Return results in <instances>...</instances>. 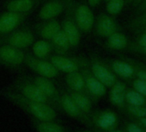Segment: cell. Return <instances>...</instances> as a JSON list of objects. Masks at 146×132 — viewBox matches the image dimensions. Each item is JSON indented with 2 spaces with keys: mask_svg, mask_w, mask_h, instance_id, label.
Segmentation results:
<instances>
[{
  "mask_svg": "<svg viewBox=\"0 0 146 132\" xmlns=\"http://www.w3.org/2000/svg\"><path fill=\"white\" fill-rule=\"evenodd\" d=\"M35 40L36 36L33 26L24 23L10 33L0 36V45H6L27 51V49L31 48Z\"/></svg>",
  "mask_w": 146,
  "mask_h": 132,
  "instance_id": "2",
  "label": "cell"
},
{
  "mask_svg": "<svg viewBox=\"0 0 146 132\" xmlns=\"http://www.w3.org/2000/svg\"><path fill=\"white\" fill-rule=\"evenodd\" d=\"M121 30L122 27L115 20L114 17L110 16L107 12H101L95 19L92 31L96 36L106 39L113 34Z\"/></svg>",
  "mask_w": 146,
  "mask_h": 132,
  "instance_id": "13",
  "label": "cell"
},
{
  "mask_svg": "<svg viewBox=\"0 0 146 132\" xmlns=\"http://www.w3.org/2000/svg\"><path fill=\"white\" fill-rule=\"evenodd\" d=\"M130 52H133V53H137L139 54H143L144 56H146V47H137L136 45H134L132 43V42H130L129 48L128 49Z\"/></svg>",
  "mask_w": 146,
  "mask_h": 132,
  "instance_id": "34",
  "label": "cell"
},
{
  "mask_svg": "<svg viewBox=\"0 0 146 132\" xmlns=\"http://www.w3.org/2000/svg\"><path fill=\"white\" fill-rule=\"evenodd\" d=\"M53 54L58 55H69L71 53L72 47L70 43V41L64 32L61 29L59 30L51 40H50Z\"/></svg>",
  "mask_w": 146,
  "mask_h": 132,
  "instance_id": "23",
  "label": "cell"
},
{
  "mask_svg": "<svg viewBox=\"0 0 146 132\" xmlns=\"http://www.w3.org/2000/svg\"><path fill=\"white\" fill-rule=\"evenodd\" d=\"M143 25H146V11L141 14H138V16L133 17L132 19H131L127 24H126V28L129 29L130 30L143 26Z\"/></svg>",
  "mask_w": 146,
  "mask_h": 132,
  "instance_id": "31",
  "label": "cell"
},
{
  "mask_svg": "<svg viewBox=\"0 0 146 132\" xmlns=\"http://www.w3.org/2000/svg\"><path fill=\"white\" fill-rule=\"evenodd\" d=\"M86 2L93 9V8L98 7L101 5V3L102 2V0H86Z\"/></svg>",
  "mask_w": 146,
  "mask_h": 132,
  "instance_id": "37",
  "label": "cell"
},
{
  "mask_svg": "<svg viewBox=\"0 0 146 132\" xmlns=\"http://www.w3.org/2000/svg\"><path fill=\"white\" fill-rule=\"evenodd\" d=\"M6 88L19 93L27 98L45 103L52 106L49 99L45 96L41 90L28 77L27 74H20Z\"/></svg>",
  "mask_w": 146,
  "mask_h": 132,
  "instance_id": "3",
  "label": "cell"
},
{
  "mask_svg": "<svg viewBox=\"0 0 146 132\" xmlns=\"http://www.w3.org/2000/svg\"><path fill=\"white\" fill-rule=\"evenodd\" d=\"M126 132H143V129L140 128L138 125L133 123H130L126 125Z\"/></svg>",
  "mask_w": 146,
  "mask_h": 132,
  "instance_id": "35",
  "label": "cell"
},
{
  "mask_svg": "<svg viewBox=\"0 0 146 132\" xmlns=\"http://www.w3.org/2000/svg\"><path fill=\"white\" fill-rule=\"evenodd\" d=\"M126 89V85L120 80H117L110 87L109 101L113 105H114L119 110H125V108L126 104L125 100V95Z\"/></svg>",
  "mask_w": 146,
  "mask_h": 132,
  "instance_id": "21",
  "label": "cell"
},
{
  "mask_svg": "<svg viewBox=\"0 0 146 132\" xmlns=\"http://www.w3.org/2000/svg\"><path fill=\"white\" fill-rule=\"evenodd\" d=\"M68 93L73 99V101L75 102V104L78 106V108L84 112L86 115L90 117L92 111H93V105L94 103L90 99V98L86 94L83 92H73L69 89H67Z\"/></svg>",
  "mask_w": 146,
  "mask_h": 132,
  "instance_id": "25",
  "label": "cell"
},
{
  "mask_svg": "<svg viewBox=\"0 0 146 132\" xmlns=\"http://www.w3.org/2000/svg\"><path fill=\"white\" fill-rule=\"evenodd\" d=\"M141 2H142V0H136V1H135L132 5H133V6H134V7H137V6Z\"/></svg>",
  "mask_w": 146,
  "mask_h": 132,
  "instance_id": "40",
  "label": "cell"
},
{
  "mask_svg": "<svg viewBox=\"0 0 146 132\" xmlns=\"http://www.w3.org/2000/svg\"><path fill=\"white\" fill-rule=\"evenodd\" d=\"M81 73L84 80L86 92L88 96L90 98L94 104L98 103V101L106 95L107 87L93 75L89 68L82 69Z\"/></svg>",
  "mask_w": 146,
  "mask_h": 132,
  "instance_id": "15",
  "label": "cell"
},
{
  "mask_svg": "<svg viewBox=\"0 0 146 132\" xmlns=\"http://www.w3.org/2000/svg\"><path fill=\"white\" fill-rule=\"evenodd\" d=\"M130 41L127 36L121 31L116 32L112 36L106 38L102 43L104 48L112 52H118L122 50H127L130 45Z\"/></svg>",
  "mask_w": 146,
  "mask_h": 132,
  "instance_id": "20",
  "label": "cell"
},
{
  "mask_svg": "<svg viewBox=\"0 0 146 132\" xmlns=\"http://www.w3.org/2000/svg\"><path fill=\"white\" fill-rule=\"evenodd\" d=\"M30 122L37 132H69V129L58 121L39 120L30 117Z\"/></svg>",
  "mask_w": 146,
  "mask_h": 132,
  "instance_id": "22",
  "label": "cell"
},
{
  "mask_svg": "<svg viewBox=\"0 0 146 132\" xmlns=\"http://www.w3.org/2000/svg\"><path fill=\"white\" fill-rule=\"evenodd\" d=\"M131 86L136 92L146 98V81L137 78H134L131 81Z\"/></svg>",
  "mask_w": 146,
  "mask_h": 132,
  "instance_id": "32",
  "label": "cell"
},
{
  "mask_svg": "<svg viewBox=\"0 0 146 132\" xmlns=\"http://www.w3.org/2000/svg\"><path fill=\"white\" fill-rule=\"evenodd\" d=\"M64 81H65L67 89L73 91V92H83V93L87 94L84 80L81 71L65 74Z\"/></svg>",
  "mask_w": 146,
  "mask_h": 132,
  "instance_id": "24",
  "label": "cell"
},
{
  "mask_svg": "<svg viewBox=\"0 0 146 132\" xmlns=\"http://www.w3.org/2000/svg\"><path fill=\"white\" fill-rule=\"evenodd\" d=\"M136 0H125V3H128V4H133Z\"/></svg>",
  "mask_w": 146,
  "mask_h": 132,
  "instance_id": "42",
  "label": "cell"
},
{
  "mask_svg": "<svg viewBox=\"0 0 146 132\" xmlns=\"http://www.w3.org/2000/svg\"><path fill=\"white\" fill-rule=\"evenodd\" d=\"M65 5L66 0H45L38 11L37 19H56L63 14Z\"/></svg>",
  "mask_w": 146,
  "mask_h": 132,
  "instance_id": "16",
  "label": "cell"
},
{
  "mask_svg": "<svg viewBox=\"0 0 146 132\" xmlns=\"http://www.w3.org/2000/svg\"><path fill=\"white\" fill-rule=\"evenodd\" d=\"M44 1L45 0H5L4 8L6 11L33 13Z\"/></svg>",
  "mask_w": 146,
  "mask_h": 132,
  "instance_id": "19",
  "label": "cell"
},
{
  "mask_svg": "<svg viewBox=\"0 0 146 132\" xmlns=\"http://www.w3.org/2000/svg\"><path fill=\"white\" fill-rule=\"evenodd\" d=\"M89 68L93 75L99 80L107 88H110L117 80L116 75L112 72L103 58L96 53L91 52L89 54Z\"/></svg>",
  "mask_w": 146,
  "mask_h": 132,
  "instance_id": "7",
  "label": "cell"
},
{
  "mask_svg": "<svg viewBox=\"0 0 146 132\" xmlns=\"http://www.w3.org/2000/svg\"><path fill=\"white\" fill-rule=\"evenodd\" d=\"M125 110L131 116L141 118V117H146V105L143 106H133L126 105Z\"/></svg>",
  "mask_w": 146,
  "mask_h": 132,
  "instance_id": "30",
  "label": "cell"
},
{
  "mask_svg": "<svg viewBox=\"0 0 146 132\" xmlns=\"http://www.w3.org/2000/svg\"><path fill=\"white\" fill-rule=\"evenodd\" d=\"M33 26V29L36 36L40 39L50 41L59 30H61L60 22L56 19L39 20Z\"/></svg>",
  "mask_w": 146,
  "mask_h": 132,
  "instance_id": "17",
  "label": "cell"
},
{
  "mask_svg": "<svg viewBox=\"0 0 146 132\" xmlns=\"http://www.w3.org/2000/svg\"><path fill=\"white\" fill-rule=\"evenodd\" d=\"M72 8L76 23L82 34H90L96 19L92 8L88 5L86 0H73Z\"/></svg>",
  "mask_w": 146,
  "mask_h": 132,
  "instance_id": "6",
  "label": "cell"
},
{
  "mask_svg": "<svg viewBox=\"0 0 146 132\" xmlns=\"http://www.w3.org/2000/svg\"><path fill=\"white\" fill-rule=\"evenodd\" d=\"M72 3L73 0H66V5L62 14L63 19L60 22V24L61 29L67 36L72 48L75 49L79 47L83 34L76 23L74 13H73Z\"/></svg>",
  "mask_w": 146,
  "mask_h": 132,
  "instance_id": "5",
  "label": "cell"
},
{
  "mask_svg": "<svg viewBox=\"0 0 146 132\" xmlns=\"http://www.w3.org/2000/svg\"><path fill=\"white\" fill-rule=\"evenodd\" d=\"M125 104L133 106H143L146 105V98L142 94L136 92L134 89L127 88L125 95Z\"/></svg>",
  "mask_w": 146,
  "mask_h": 132,
  "instance_id": "28",
  "label": "cell"
},
{
  "mask_svg": "<svg viewBox=\"0 0 146 132\" xmlns=\"http://www.w3.org/2000/svg\"><path fill=\"white\" fill-rule=\"evenodd\" d=\"M144 60H146V57H145V59H144Z\"/></svg>",
  "mask_w": 146,
  "mask_h": 132,
  "instance_id": "46",
  "label": "cell"
},
{
  "mask_svg": "<svg viewBox=\"0 0 146 132\" xmlns=\"http://www.w3.org/2000/svg\"><path fill=\"white\" fill-rule=\"evenodd\" d=\"M137 8V13L141 14L146 11V0H142V2L136 7Z\"/></svg>",
  "mask_w": 146,
  "mask_h": 132,
  "instance_id": "36",
  "label": "cell"
},
{
  "mask_svg": "<svg viewBox=\"0 0 146 132\" xmlns=\"http://www.w3.org/2000/svg\"><path fill=\"white\" fill-rule=\"evenodd\" d=\"M58 89L60 93L59 103L62 112L66 114L68 117L81 123L86 127H92L90 117L78 108V106L75 104V102L73 101V99L68 93L66 88L58 86Z\"/></svg>",
  "mask_w": 146,
  "mask_h": 132,
  "instance_id": "10",
  "label": "cell"
},
{
  "mask_svg": "<svg viewBox=\"0 0 146 132\" xmlns=\"http://www.w3.org/2000/svg\"><path fill=\"white\" fill-rule=\"evenodd\" d=\"M143 132H146V129H143Z\"/></svg>",
  "mask_w": 146,
  "mask_h": 132,
  "instance_id": "44",
  "label": "cell"
},
{
  "mask_svg": "<svg viewBox=\"0 0 146 132\" xmlns=\"http://www.w3.org/2000/svg\"><path fill=\"white\" fill-rule=\"evenodd\" d=\"M28 77L41 90V92L45 94V96L49 99L52 108L56 110L58 113H62L60 107V93L58 87L53 83L52 80L45 78L42 76H39L36 74L29 75Z\"/></svg>",
  "mask_w": 146,
  "mask_h": 132,
  "instance_id": "11",
  "label": "cell"
},
{
  "mask_svg": "<svg viewBox=\"0 0 146 132\" xmlns=\"http://www.w3.org/2000/svg\"><path fill=\"white\" fill-rule=\"evenodd\" d=\"M104 61L116 75L125 80H131L135 78L134 71L131 66L123 59L103 58Z\"/></svg>",
  "mask_w": 146,
  "mask_h": 132,
  "instance_id": "18",
  "label": "cell"
},
{
  "mask_svg": "<svg viewBox=\"0 0 146 132\" xmlns=\"http://www.w3.org/2000/svg\"><path fill=\"white\" fill-rule=\"evenodd\" d=\"M125 0H108L106 2V11L112 17H116L123 11Z\"/></svg>",
  "mask_w": 146,
  "mask_h": 132,
  "instance_id": "29",
  "label": "cell"
},
{
  "mask_svg": "<svg viewBox=\"0 0 146 132\" xmlns=\"http://www.w3.org/2000/svg\"><path fill=\"white\" fill-rule=\"evenodd\" d=\"M51 63L57 68L59 73L70 74L81 71L84 68H89V58L85 55H58L52 54L49 58Z\"/></svg>",
  "mask_w": 146,
  "mask_h": 132,
  "instance_id": "4",
  "label": "cell"
},
{
  "mask_svg": "<svg viewBox=\"0 0 146 132\" xmlns=\"http://www.w3.org/2000/svg\"><path fill=\"white\" fill-rule=\"evenodd\" d=\"M119 58L125 60V61H127L133 68L134 71V74H135V78L140 79L142 80L146 81V65L143 64L142 62L132 59L131 57H128L127 55H125L123 54H119L118 52H113Z\"/></svg>",
  "mask_w": 146,
  "mask_h": 132,
  "instance_id": "27",
  "label": "cell"
},
{
  "mask_svg": "<svg viewBox=\"0 0 146 132\" xmlns=\"http://www.w3.org/2000/svg\"><path fill=\"white\" fill-rule=\"evenodd\" d=\"M92 127L106 132L115 129L119 124V117L112 110H93L90 115Z\"/></svg>",
  "mask_w": 146,
  "mask_h": 132,
  "instance_id": "12",
  "label": "cell"
},
{
  "mask_svg": "<svg viewBox=\"0 0 146 132\" xmlns=\"http://www.w3.org/2000/svg\"><path fill=\"white\" fill-rule=\"evenodd\" d=\"M32 13L6 11L0 14V36L10 33L23 25Z\"/></svg>",
  "mask_w": 146,
  "mask_h": 132,
  "instance_id": "14",
  "label": "cell"
},
{
  "mask_svg": "<svg viewBox=\"0 0 146 132\" xmlns=\"http://www.w3.org/2000/svg\"><path fill=\"white\" fill-rule=\"evenodd\" d=\"M31 53L40 59L49 60L52 54H53L52 46L50 41L45 39L35 40L31 46Z\"/></svg>",
  "mask_w": 146,
  "mask_h": 132,
  "instance_id": "26",
  "label": "cell"
},
{
  "mask_svg": "<svg viewBox=\"0 0 146 132\" xmlns=\"http://www.w3.org/2000/svg\"><path fill=\"white\" fill-rule=\"evenodd\" d=\"M0 96L29 115L30 117L39 120H54L60 122L58 112L47 104L27 98L6 87L0 89Z\"/></svg>",
  "mask_w": 146,
  "mask_h": 132,
  "instance_id": "1",
  "label": "cell"
},
{
  "mask_svg": "<svg viewBox=\"0 0 146 132\" xmlns=\"http://www.w3.org/2000/svg\"><path fill=\"white\" fill-rule=\"evenodd\" d=\"M138 119H139L140 123L146 129V117H141V118H138Z\"/></svg>",
  "mask_w": 146,
  "mask_h": 132,
  "instance_id": "39",
  "label": "cell"
},
{
  "mask_svg": "<svg viewBox=\"0 0 146 132\" xmlns=\"http://www.w3.org/2000/svg\"><path fill=\"white\" fill-rule=\"evenodd\" d=\"M24 66L36 75L48 78L51 80L56 79L60 75V73L51 63L49 60H44L35 56L31 52L25 51Z\"/></svg>",
  "mask_w": 146,
  "mask_h": 132,
  "instance_id": "9",
  "label": "cell"
},
{
  "mask_svg": "<svg viewBox=\"0 0 146 132\" xmlns=\"http://www.w3.org/2000/svg\"><path fill=\"white\" fill-rule=\"evenodd\" d=\"M132 43L137 47H146V33L137 34V36Z\"/></svg>",
  "mask_w": 146,
  "mask_h": 132,
  "instance_id": "33",
  "label": "cell"
},
{
  "mask_svg": "<svg viewBox=\"0 0 146 132\" xmlns=\"http://www.w3.org/2000/svg\"><path fill=\"white\" fill-rule=\"evenodd\" d=\"M102 1H104V2H107V1H108V0H102Z\"/></svg>",
  "mask_w": 146,
  "mask_h": 132,
  "instance_id": "45",
  "label": "cell"
},
{
  "mask_svg": "<svg viewBox=\"0 0 146 132\" xmlns=\"http://www.w3.org/2000/svg\"><path fill=\"white\" fill-rule=\"evenodd\" d=\"M131 31H132V32H134L136 34H138V33H146V25H143V26L135 28V29H131Z\"/></svg>",
  "mask_w": 146,
  "mask_h": 132,
  "instance_id": "38",
  "label": "cell"
},
{
  "mask_svg": "<svg viewBox=\"0 0 146 132\" xmlns=\"http://www.w3.org/2000/svg\"><path fill=\"white\" fill-rule=\"evenodd\" d=\"M77 132H95V131H91V130H88V129H82V130H78Z\"/></svg>",
  "mask_w": 146,
  "mask_h": 132,
  "instance_id": "41",
  "label": "cell"
},
{
  "mask_svg": "<svg viewBox=\"0 0 146 132\" xmlns=\"http://www.w3.org/2000/svg\"><path fill=\"white\" fill-rule=\"evenodd\" d=\"M106 132H124V131H121V130H117V129H113V130H109V131H106Z\"/></svg>",
  "mask_w": 146,
  "mask_h": 132,
  "instance_id": "43",
  "label": "cell"
},
{
  "mask_svg": "<svg viewBox=\"0 0 146 132\" xmlns=\"http://www.w3.org/2000/svg\"><path fill=\"white\" fill-rule=\"evenodd\" d=\"M25 51L13 47L0 45V67L12 72L24 71Z\"/></svg>",
  "mask_w": 146,
  "mask_h": 132,
  "instance_id": "8",
  "label": "cell"
}]
</instances>
